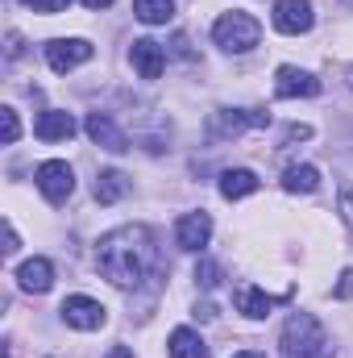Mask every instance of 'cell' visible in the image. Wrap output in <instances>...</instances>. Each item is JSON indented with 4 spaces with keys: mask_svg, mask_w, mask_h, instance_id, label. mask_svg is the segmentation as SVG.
<instances>
[{
    "mask_svg": "<svg viewBox=\"0 0 353 358\" xmlns=\"http://www.w3.org/2000/svg\"><path fill=\"white\" fill-rule=\"evenodd\" d=\"M96 267H100V275H104L112 287H121V292L142 287L146 275L158 267L154 234H150L146 225H121V229L104 234L100 246H96Z\"/></svg>",
    "mask_w": 353,
    "mask_h": 358,
    "instance_id": "6da1fadb",
    "label": "cell"
},
{
    "mask_svg": "<svg viewBox=\"0 0 353 358\" xmlns=\"http://www.w3.org/2000/svg\"><path fill=\"white\" fill-rule=\"evenodd\" d=\"M278 346H283V358H324L329 355L324 325L312 313H291L283 334H278Z\"/></svg>",
    "mask_w": 353,
    "mask_h": 358,
    "instance_id": "7a4b0ae2",
    "label": "cell"
},
{
    "mask_svg": "<svg viewBox=\"0 0 353 358\" xmlns=\"http://www.w3.org/2000/svg\"><path fill=\"white\" fill-rule=\"evenodd\" d=\"M212 42H216L220 50H229V55H246V50H254V46L262 42V25H258V17L233 8V13H220V17H216Z\"/></svg>",
    "mask_w": 353,
    "mask_h": 358,
    "instance_id": "3957f363",
    "label": "cell"
},
{
    "mask_svg": "<svg viewBox=\"0 0 353 358\" xmlns=\"http://www.w3.org/2000/svg\"><path fill=\"white\" fill-rule=\"evenodd\" d=\"M270 125V113H254V108H216L208 117V138L216 142H229V138H241L246 129H266Z\"/></svg>",
    "mask_w": 353,
    "mask_h": 358,
    "instance_id": "277c9868",
    "label": "cell"
},
{
    "mask_svg": "<svg viewBox=\"0 0 353 358\" xmlns=\"http://www.w3.org/2000/svg\"><path fill=\"white\" fill-rule=\"evenodd\" d=\"M33 179H38V192H42L50 204H63V200L75 192V171H71V163H63V159H46Z\"/></svg>",
    "mask_w": 353,
    "mask_h": 358,
    "instance_id": "5b68a950",
    "label": "cell"
},
{
    "mask_svg": "<svg viewBox=\"0 0 353 358\" xmlns=\"http://www.w3.org/2000/svg\"><path fill=\"white\" fill-rule=\"evenodd\" d=\"M283 300H291V292L270 296V292H262L258 283H237V287H233V308H237L241 317H250V321H262V317H270Z\"/></svg>",
    "mask_w": 353,
    "mask_h": 358,
    "instance_id": "8992f818",
    "label": "cell"
},
{
    "mask_svg": "<svg viewBox=\"0 0 353 358\" xmlns=\"http://www.w3.org/2000/svg\"><path fill=\"white\" fill-rule=\"evenodd\" d=\"M274 29L287 34V38H299L316 25V13H312V0H274V13H270Z\"/></svg>",
    "mask_w": 353,
    "mask_h": 358,
    "instance_id": "52a82bcc",
    "label": "cell"
},
{
    "mask_svg": "<svg viewBox=\"0 0 353 358\" xmlns=\"http://www.w3.org/2000/svg\"><path fill=\"white\" fill-rule=\"evenodd\" d=\"M59 313H63V321H67L71 329H84V334L104 329V321H108V308H104L100 300H91V296H67Z\"/></svg>",
    "mask_w": 353,
    "mask_h": 358,
    "instance_id": "ba28073f",
    "label": "cell"
},
{
    "mask_svg": "<svg viewBox=\"0 0 353 358\" xmlns=\"http://www.w3.org/2000/svg\"><path fill=\"white\" fill-rule=\"evenodd\" d=\"M88 59H91V42H84V38H54V42H46V63L59 76L84 67Z\"/></svg>",
    "mask_w": 353,
    "mask_h": 358,
    "instance_id": "9c48e42d",
    "label": "cell"
},
{
    "mask_svg": "<svg viewBox=\"0 0 353 358\" xmlns=\"http://www.w3.org/2000/svg\"><path fill=\"white\" fill-rule=\"evenodd\" d=\"M274 96L278 100H312V96H320V80L312 71H299V67H278L274 71Z\"/></svg>",
    "mask_w": 353,
    "mask_h": 358,
    "instance_id": "30bf717a",
    "label": "cell"
},
{
    "mask_svg": "<svg viewBox=\"0 0 353 358\" xmlns=\"http://www.w3.org/2000/svg\"><path fill=\"white\" fill-rule=\"evenodd\" d=\"M208 238H212V217L200 208V213H183L175 221V242L179 250H191V255H200L204 246H208Z\"/></svg>",
    "mask_w": 353,
    "mask_h": 358,
    "instance_id": "8fae6325",
    "label": "cell"
},
{
    "mask_svg": "<svg viewBox=\"0 0 353 358\" xmlns=\"http://www.w3.org/2000/svg\"><path fill=\"white\" fill-rule=\"evenodd\" d=\"M129 63H133V71H137L142 80H158L163 67H167V50H163L154 38H137V42L129 46Z\"/></svg>",
    "mask_w": 353,
    "mask_h": 358,
    "instance_id": "7c38bea8",
    "label": "cell"
},
{
    "mask_svg": "<svg viewBox=\"0 0 353 358\" xmlns=\"http://www.w3.org/2000/svg\"><path fill=\"white\" fill-rule=\"evenodd\" d=\"M84 129H88V138L96 146H104V150H112V155H125V150H129V138L117 129V121H112L108 113H91L88 121H84Z\"/></svg>",
    "mask_w": 353,
    "mask_h": 358,
    "instance_id": "4fadbf2b",
    "label": "cell"
},
{
    "mask_svg": "<svg viewBox=\"0 0 353 358\" xmlns=\"http://www.w3.org/2000/svg\"><path fill=\"white\" fill-rule=\"evenodd\" d=\"M17 283H21V292H33V296L50 292L54 287V263L50 259H25L17 267Z\"/></svg>",
    "mask_w": 353,
    "mask_h": 358,
    "instance_id": "5bb4252c",
    "label": "cell"
},
{
    "mask_svg": "<svg viewBox=\"0 0 353 358\" xmlns=\"http://www.w3.org/2000/svg\"><path fill=\"white\" fill-rule=\"evenodd\" d=\"M33 134H38L42 142H67V138L75 134V117L63 113V108H46V113L33 121Z\"/></svg>",
    "mask_w": 353,
    "mask_h": 358,
    "instance_id": "9a60e30c",
    "label": "cell"
},
{
    "mask_svg": "<svg viewBox=\"0 0 353 358\" xmlns=\"http://www.w3.org/2000/svg\"><path fill=\"white\" fill-rule=\"evenodd\" d=\"M258 192V176L250 167H229L220 176V196L225 200H241V196H254Z\"/></svg>",
    "mask_w": 353,
    "mask_h": 358,
    "instance_id": "2e32d148",
    "label": "cell"
},
{
    "mask_svg": "<svg viewBox=\"0 0 353 358\" xmlns=\"http://www.w3.org/2000/svg\"><path fill=\"white\" fill-rule=\"evenodd\" d=\"M167 350H171V358H212L208 355V342H204L195 329H187V325H179L175 334H171Z\"/></svg>",
    "mask_w": 353,
    "mask_h": 358,
    "instance_id": "e0dca14e",
    "label": "cell"
},
{
    "mask_svg": "<svg viewBox=\"0 0 353 358\" xmlns=\"http://www.w3.org/2000/svg\"><path fill=\"white\" fill-rule=\"evenodd\" d=\"M320 187V171L312 167V163H299V167H287L283 171V192H291V196H308V192H316Z\"/></svg>",
    "mask_w": 353,
    "mask_h": 358,
    "instance_id": "ac0fdd59",
    "label": "cell"
},
{
    "mask_svg": "<svg viewBox=\"0 0 353 358\" xmlns=\"http://www.w3.org/2000/svg\"><path fill=\"white\" fill-rule=\"evenodd\" d=\"M133 17L146 25H167L175 17V0H133Z\"/></svg>",
    "mask_w": 353,
    "mask_h": 358,
    "instance_id": "d6986e66",
    "label": "cell"
},
{
    "mask_svg": "<svg viewBox=\"0 0 353 358\" xmlns=\"http://www.w3.org/2000/svg\"><path fill=\"white\" fill-rule=\"evenodd\" d=\"M125 192H129V176H121V171H100L96 176V200L100 204H117Z\"/></svg>",
    "mask_w": 353,
    "mask_h": 358,
    "instance_id": "ffe728a7",
    "label": "cell"
},
{
    "mask_svg": "<svg viewBox=\"0 0 353 358\" xmlns=\"http://www.w3.org/2000/svg\"><path fill=\"white\" fill-rule=\"evenodd\" d=\"M17 138H21V121H17V108H8V104H4V108H0V142H4V146H13Z\"/></svg>",
    "mask_w": 353,
    "mask_h": 358,
    "instance_id": "44dd1931",
    "label": "cell"
},
{
    "mask_svg": "<svg viewBox=\"0 0 353 358\" xmlns=\"http://www.w3.org/2000/svg\"><path fill=\"white\" fill-rule=\"evenodd\" d=\"M195 283H200V287H216V283H220V267L204 259V263L195 267Z\"/></svg>",
    "mask_w": 353,
    "mask_h": 358,
    "instance_id": "7402d4cb",
    "label": "cell"
},
{
    "mask_svg": "<svg viewBox=\"0 0 353 358\" xmlns=\"http://www.w3.org/2000/svg\"><path fill=\"white\" fill-rule=\"evenodd\" d=\"M25 4H29L33 13H63L71 0H25Z\"/></svg>",
    "mask_w": 353,
    "mask_h": 358,
    "instance_id": "603a6c76",
    "label": "cell"
},
{
    "mask_svg": "<svg viewBox=\"0 0 353 358\" xmlns=\"http://www.w3.org/2000/svg\"><path fill=\"white\" fill-rule=\"evenodd\" d=\"M341 217H345V225L353 229V187H341Z\"/></svg>",
    "mask_w": 353,
    "mask_h": 358,
    "instance_id": "cb8c5ba5",
    "label": "cell"
},
{
    "mask_svg": "<svg viewBox=\"0 0 353 358\" xmlns=\"http://www.w3.org/2000/svg\"><path fill=\"white\" fill-rule=\"evenodd\" d=\"M337 300H350L353 296V271H341V283H337V292H333Z\"/></svg>",
    "mask_w": 353,
    "mask_h": 358,
    "instance_id": "d4e9b609",
    "label": "cell"
},
{
    "mask_svg": "<svg viewBox=\"0 0 353 358\" xmlns=\"http://www.w3.org/2000/svg\"><path fill=\"white\" fill-rule=\"evenodd\" d=\"M4 42H8V59H21V50H25V42H21V34L13 29V34H8Z\"/></svg>",
    "mask_w": 353,
    "mask_h": 358,
    "instance_id": "484cf974",
    "label": "cell"
},
{
    "mask_svg": "<svg viewBox=\"0 0 353 358\" xmlns=\"http://www.w3.org/2000/svg\"><path fill=\"white\" fill-rule=\"evenodd\" d=\"M17 246H21V242H17V229L4 221V255H17Z\"/></svg>",
    "mask_w": 353,
    "mask_h": 358,
    "instance_id": "4316f807",
    "label": "cell"
},
{
    "mask_svg": "<svg viewBox=\"0 0 353 358\" xmlns=\"http://www.w3.org/2000/svg\"><path fill=\"white\" fill-rule=\"evenodd\" d=\"M195 317H200V321H212V317H216V308H212V304H195Z\"/></svg>",
    "mask_w": 353,
    "mask_h": 358,
    "instance_id": "83f0119b",
    "label": "cell"
},
{
    "mask_svg": "<svg viewBox=\"0 0 353 358\" xmlns=\"http://www.w3.org/2000/svg\"><path fill=\"white\" fill-rule=\"evenodd\" d=\"M108 358H133V350H125V346H112V350H108Z\"/></svg>",
    "mask_w": 353,
    "mask_h": 358,
    "instance_id": "f1b7e54d",
    "label": "cell"
},
{
    "mask_svg": "<svg viewBox=\"0 0 353 358\" xmlns=\"http://www.w3.org/2000/svg\"><path fill=\"white\" fill-rule=\"evenodd\" d=\"M80 4H88V8H108L112 0H80Z\"/></svg>",
    "mask_w": 353,
    "mask_h": 358,
    "instance_id": "f546056e",
    "label": "cell"
},
{
    "mask_svg": "<svg viewBox=\"0 0 353 358\" xmlns=\"http://www.w3.org/2000/svg\"><path fill=\"white\" fill-rule=\"evenodd\" d=\"M233 358H266L262 350H241V355H233Z\"/></svg>",
    "mask_w": 353,
    "mask_h": 358,
    "instance_id": "4dcf8cb0",
    "label": "cell"
},
{
    "mask_svg": "<svg viewBox=\"0 0 353 358\" xmlns=\"http://www.w3.org/2000/svg\"><path fill=\"white\" fill-rule=\"evenodd\" d=\"M345 80H350V88H353V67H350V71H345Z\"/></svg>",
    "mask_w": 353,
    "mask_h": 358,
    "instance_id": "1f68e13d",
    "label": "cell"
}]
</instances>
